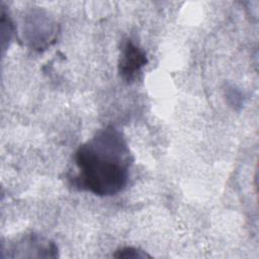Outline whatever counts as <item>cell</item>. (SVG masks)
<instances>
[{
  "label": "cell",
  "instance_id": "cell-3",
  "mask_svg": "<svg viewBox=\"0 0 259 259\" xmlns=\"http://www.w3.org/2000/svg\"><path fill=\"white\" fill-rule=\"evenodd\" d=\"M113 257L115 258H125V259H145V258H151V256L146 253V251H143L138 248L134 247H124L121 249H118L114 254Z\"/></svg>",
  "mask_w": 259,
  "mask_h": 259
},
{
  "label": "cell",
  "instance_id": "cell-1",
  "mask_svg": "<svg viewBox=\"0 0 259 259\" xmlns=\"http://www.w3.org/2000/svg\"><path fill=\"white\" fill-rule=\"evenodd\" d=\"M74 162L77 172L70 177L73 187L111 196L126 187L133 156L122 134L109 125L77 149Z\"/></svg>",
  "mask_w": 259,
  "mask_h": 259
},
{
  "label": "cell",
  "instance_id": "cell-2",
  "mask_svg": "<svg viewBox=\"0 0 259 259\" xmlns=\"http://www.w3.org/2000/svg\"><path fill=\"white\" fill-rule=\"evenodd\" d=\"M147 63L146 53L131 39L122 44L118 60V73L122 79L132 82Z\"/></svg>",
  "mask_w": 259,
  "mask_h": 259
}]
</instances>
